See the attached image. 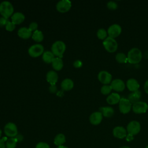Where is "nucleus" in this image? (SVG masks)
<instances>
[{
    "label": "nucleus",
    "instance_id": "obj_1",
    "mask_svg": "<svg viewBox=\"0 0 148 148\" xmlns=\"http://www.w3.org/2000/svg\"><path fill=\"white\" fill-rule=\"evenodd\" d=\"M127 56L128 62L131 64H138L142 58V51L137 47H134L130 49Z\"/></svg>",
    "mask_w": 148,
    "mask_h": 148
},
{
    "label": "nucleus",
    "instance_id": "obj_2",
    "mask_svg": "<svg viewBox=\"0 0 148 148\" xmlns=\"http://www.w3.org/2000/svg\"><path fill=\"white\" fill-rule=\"evenodd\" d=\"M14 8L12 4L7 1H4L0 3V14L6 19L12 16Z\"/></svg>",
    "mask_w": 148,
    "mask_h": 148
},
{
    "label": "nucleus",
    "instance_id": "obj_3",
    "mask_svg": "<svg viewBox=\"0 0 148 148\" xmlns=\"http://www.w3.org/2000/svg\"><path fill=\"white\" fill-rule=\"evenodd\" d=\"M66 49L65 43L61 40L56 41L51 46V52L57 57L62 58Z\"/></svg>",
    "mask_w": 148,
    "mask_h": 148
},
{
    "label": "nucleus",
    "instance_id": "obj_4",
    "mask_svg": "<svg viewBox=\"0 0 148 148\" xmlns=\"http://www.w3.org/2000/svg\"><path fill=\"white\" fill-rule=\"evenodd\" d=\"M105 49L109 53H114L118 48V44L115 39L108 36L102 42Z\"/></svg>",
    "mask_w": 148,
    "mask_h": 148
},
{
    "label": "nucleus",
    "instance_id": "obj_5",
    "mask_svg": "<svg viewBox=\"0 0 148 148\" xmlns=\"http://www.w3.org/2000/svg\"><path fill=\"white\" fill-rule=\"evenodd\" d=\"M140 124L139 122L136 120L131 121L127 125V132L128 134L132 136L137 135L140 131Z\"/></svg>",
    "mask_w": 148,
    "mask_h": 148
},
{
    "label": "nucleus",
    "instance_id": "obj_6",
    "mask_svg": "<svg viewBox=\"0 0 148 148\" xmlns=\"http://www.w3.org/2000/svg\"><path fill=\"white\" fill-rule=\"evenodd\" d=\"M132 104L127 98H121L119 102V109L120 112L123 114L128 113L132 109Z\"/></svg>",
    "mask_w": 148,
    "mask_h": 148
},
{
    "label": "nucleus",
    "instance_id": "obj_7",
    "mask_svg": "<svg viewBox=\"0 0 148 148\" xmlns=\"http://www.w3.org/2000/svg\"><path fill=\"white\" fill-rule=\"evenodd\" d=\"M28 52L30 56L38 57L44 53V47L41 44H35L29 47Z\"/></svg>",
    "mask_w": 148,
    "mask_h": 148
},
{
    "label": "nucleus",
    "instance_id": "obj_8",
    "mask_svg": "<svg viewBox=\"0 0 148 148\" xmlns=\"http://www.w3.org/2000/svg\"><path fill=\"white\" fill-rule=\"evenodd\" d=\"M132 109L136 114L145 113L148 109V105L145 102L140 101L132 104Z\"/></svg>",
    "mask_w": 148,
    "mask_h": 148
},
{
    "label": "nucleus",
    "instance_id": "obj_9",
    "mask_svg": "<svg viewBox=\"0 0 148 148\" xmlns=\"http://www.w3.org/2000/svg\"><path fill=\"white\" fill-rule=\"evenodd\" d=\"M4 132L7 136L10 138H13L17 136L18 131L16 125L11 122L7 123L4 127Z\"/></svg>",
    "mask_w": 148,
    "mask_h": 148
},
{
    "label": "nucleus",
    "instance_id": "obj_10",
    "mask_svg": "<svg viewBox=\"0 0 148 148\" xmlns=\"http://www.w3.org/2000/svg\"><path fill=\"white\" fill-rule=\"evenodd\" d=\"M121 31L122 29L120 25L117 24H113L109 26L107 32L109 37L115 39L121 34Z\"/></svg>",
    "mask_w": 148,
    "mask_h": 148
},
{
    "label": "nucleus",
    "instance_id": "obj_11",
    "mask_svg": "<svg viewBox=\"0 0 148 148\" xmlns=\"http://www.w3.org/2000/svg\"><path fill=\"white\" fill-rule=\"evenodd\" d=\"M98 80L103 85L109 84L112 81V75L106 71H101L98 74Z\"/></svg>",
    "mask_w": 148,
    "mask_h": 148
},
{
    "label": "nucleus",
    "instance_id": "obj_12",
    "mask_svg": "<svg viewBox=\"0 0 148 148\" xmlns=\"http://www.w3.org/2000/svg\"><path fill=\"white\" fill-rule=\"evenodd\" d=\"M72 6V3L69 0H61L56 5L57 10L61 13H65L69 11Z\"/></svg>",
    "mask_w": 148,
    "mask_h": 148
},
{
    "label": "nucleus",
    "instance_id": "obj_13",
    "mask_svg": "<svg viewBox=\"0 0 148 148\" xmlns=\"http://www.w3.org/2000/svg\"><path fill=\"white\" fill-rule=\"evenodd\" d=\"M112 90L116 92L123 91L125 88V84L124 82L120 79H116L112 81L110 84Z\"/></svg>",
    "mask_w": 148,
    "mask_h": 148
},
{
    "label": "nucleus",
    "instance_id": "obj_14",
    "mask_svg": "<svg viewBox=\"0 0 148 148\" xmlns=\"http://www.w3.org/2000/svg\"><path fill=\"white\" fill-rule=\"evenodd\" d=\"M113 136L118 139L125 138L127 135V132L126 129L122 126H117L113 130Z\"/></svg>",
    "mask_w": 148,
    "mask_h": 148
},
{
    "label": "nucleus",
    "instance_id": "obj_15",
    "mask_svg": "<svg viewBox=\"0 0 148 148\" xmlns=\"http://www.w3.org/2000/svg\"><path fill=\"white\" fill-rule=\"evenodd\" d=\"M102 119L103 116L100 112H95L91 114L89 117V120L91 124L97 125L101 123Z\"/></svg>",
    "mask_w": 148,
    "mask_h": 148
},
{
    "label": "nucleus",
    "instance_id": "obj_16",
    "mask_svg": "<svg viewBox=\"0 0 148 148\" xmlns=\"http://www.w3.org/2000/svg\"><path fill=\"white\" fill-rule=\"evenodd\" d=\"M126 86L130 91L134 92L139 90L140 85L135 79L131 78L127 80L126 82Z\"/></svg>",
    "mask_w": 148,
    "mask_h": 148
},
{
    "label": "nucleus",
    "instance_id": "obj_17",
    "mask_svg": "<svg viewBox=\"0 0 148 148\" xmlns=\"http://www.w3.org/2000/svg\"><path fill=\"white\" fill-rule=\"evenodd\" d=\"M120 99H121L120 95L118 93L112 92L106 98V100L108 104L113 105L119 103Z\"/></svg>",
    "mask_w": 148,
    "mask_h": 148
},
{
    "label": "nucleus",
    "instance_id": "obj_18",
    "mask_svg": "<svg viewBox=\"0 0 148 148\" xmlns=\"http://www.w3.org/2000/svg\"><path fill=\"white\" fill-rule=\"evenodd\" d=\"M99 109L102 116L105 117H111L114 113V110L111 106H101Z\"/></svg>",
    "mask_w": 148,
    "mask_h": 148
},
{
    "label": "nucleus",
    "instance_id": "obj_19",
    "mask_svg": "<svg viewBox=\"0 0 148 148\" xmlns=\"http://www.w3.org/2000/svg\"><path fill=\"white\" fill-rule=\"evenodd\" d=\"M58 75L54 71H50L46 74V80L50 85L56 84L58 81Z\"/></svg>",
    "mask_w": 148,
    "mask_h": 148
},
{
    "label": "nucleus",
    "instance_id": "obj_20",
    "mask_svg": "<svg viewBox=\"0 0 148 148\" xmlns=\"http://www.w3.org/2000/svg\"><path fill=\"white\" fill-rule=\"evenodd\" d=\"M25 19V16L23 13L17 12L12 14L11 16L12 21L14 24H20L24 21Z\"/></svg>",
    "mask_w": 148,
    "mask_h": 148
},
{
    "label": "nucleus",
    "instance_id": "obj_21",
    "mask_svg": "<svg viewBox=\"0 0 148 148\" xmlns=\"http://www.w3.org/2000/svg\"><path fill=\"white\" fill-rule=\"evenodd\" d=\"M141 92L139 90L134 91V92H131L128 95L127 99L130 101V102L134 104L137 102L140 101V98H141Z\"/></svg>",
    "mask_w": 148,
    "mask_h": 148
},
{
    "label": "nucleus",
    "instance_id": "obj_22",
    "mask_svg": "<svg viewBox=\"0 0 148 148\" xmlns=\"http://www.w3.org/2000/svg\"><path fill=\"white\" fill-rule=\"evenodd\" d=\"M17 34L19 37L24 39H27L32 35V32L28 28L21 27L18 30Z\"/></svg>",
    "mask_w": 148,
    "mask_h": 148
},
{
    "label": "nucleus",
    "instance_id": "obj_23",
    "mask_svg": "<svg viewBox=\"0 0 148 148\" xmlns=\"http://www.w3.org/2000/svg\"><path fill=\"white\" fill-rule=\"evenodd\" d=\"M74 83L69 78H66L62 80L61 84L62 89L65 91H69L72 90L73 87Z\"/></svg>",
    "mask_w": 148,
    "mask_h": 148
},
{
    "label": "nucleus",
    "instance_id": "obj_24",
    "mask_svg": "<svg viewBox=\"0 0 148 148\" xmlns=\"http://www.w3.org/2000/svg\"><path fill=\"white\" fill-rule=\"evenodd\" d=\"M51 64L52 67L56 71H60L64 65L62 59L59 57H54V58L52 61Z\"/></svg>",
    "mask_w": 148,
    "mask_h": 148
},
{
    "label": "nucleus",
    "instance_id": "obj_25",
    "mask_svg": "<svg viewBox=\"0 0 148 148\" xmlns=\"http://www.w3.org/2000/svg\"><path fill=\"white\" fill-rule=\"evenodd\" d=\"M54 58V55L50 51H45L42 54V59L46 63H51L53 60Z\"/></svg>",
    "mask_w": 148,
    "mask_h": 148
},
{
    "label": "nucleus",
    "instance_id": "obj_26",
    "mask_svg": "<svg viewBox=\"0 0 148 148\" xmlns=\"http://www.w3.org/2000/svg\"><path fill=\"white\" fill-rule=\"evenodd\" d=\"M66 139L65 136L62 134H59L56 136L54 139V143L57 146H62L63 144L65 142Z\"/></svg>",
    "mask_w": 148,
    "mask_h": 148
},
{
    "label": "nucleus",
    "instance_id": "obj_27",
    "mask_svg": "<svg viewBox=\"0 0 148 148\" xmlns=\"http://www.w3.org/2000/svg\"><path fill=\"white\" fill-rule=\"evenodd\" d=\"M32 38L36 42H42L44 38L43 32L40 30H36L35 31L33 32V34L32 35Z\"/></svg>",
    "mask_w": 148,
    "mask_h": 148
},
{
    "label": "nucleus",
    "instance_id": "obj_28",
    "mask_svg": "<svg viewBox=\"0 0 148 148\" xmlns=\"http://www.w3.org/2000/svg\"><path fill=\"white\" fill-rule=\"evenodd\" d=\"M116 60L120 64H124L128 61L127 56L123 53H119L115 56Z\"/></svg>",
    "mask_w": 148,
    "mask_h": 148
},
{
    "label": "nucleus",
    "instance_id": "obj_29",
    "mask_svg": "<svg viewBox=\"0 0 148 148\" xmlns=\"http://www.w3.org/2000/svg\"><path fill=\"white\" fill-rule=\"evenodd\" d=\"M17 141L18 139L17 138H10L6 140V142L5 143L6 148H15Z\"/></svg>",
    "mask_w": 148,
    "mask_h": 148
},
{
    "label": "nucleus",
    "instance_id": "obj_30",
    "mask_svg": "<svg viewBox=\"0 0 148 148\" xmlns=\"http://www.w3.org/2000/svg\"><path fill=\"white\" fill-rule=\"evenodd\" d=\"M108 32L104 28H99L97 32V36L101 40H105L108 37Z\"/></svg>",
    "mask_w": 148,
    "mask_h": 148
},
{
    "label": "nucleus",
    "instance_id": "obj_31",
    "mask_svg": "<svg viewBox=\"0 0 148 148\" xmlns=\"http://www.w3.org/2000/svg\"><path fill=\"white\" fill-rule=\"evenodd\" d=\"M112 90V87L109 84H106V85H103L101 87V92L103 95H108L109 94Z\"/></svg>",
    "mask_w": 148,
    "mask_h": 148
},
{
    "label": "nucleus",
    "instance_id": "obj_32",
    "mask_svg": "<svg viewBox=\"0 0 148 148\" xmlns=\"http://www.w3.org/2000/svg\"><path fill=\"white\" fill-rule=\"evenodd\" d=\"M106 6L108 9L111 10H114L117 9L118 5L114 1H109L106 4Z\"/></svg>",
    "mask_w": 148,
    "mask_h": 148
},
{
    "label": "nucleus",
    "instance_id": "obj_33",
    "mask_svg": "<svg viewBox=\"0 0 148 148\" xmlns=\"http://www.w3.org/2000/svg\"><path fill=\"white\" fill-rule=\"evenodd\" d=\"M16 24H14L12 21H8L5 26V29L8 31H12L14 29Z\"/></svg>",
    "mask_w": 148,
    "mask_h": 148
},
{
    "label": "nucleus",
    "instance_id": "obj_34",
    "mask_svg": "<svg viewBox=\"0 0 148 148\" xmlns=\"http://www.w3.org/2000/svg\"><path fill=\"white\" fill-rule=\"evenodd\" d=\"M38 24L36 23V22H32L29 25V29L32 32V31H35L36 30H37V28H38Z\"/></svg>",
    "mask_w": 148,
    "mask_h": 148
},
{
    "label": "nucleus",
    "instance_id": "obj_35",
    "mask_svg": "<svg viewBox=\"0 0 148 148\" xmlns=\"http://www.w3.org/2000/svg\"><path fill=\"white\" fill-rule=\"evenodd\" d=\"M35 148H50V146L47 143L41 142L36 145Z\"/></svg>",
    "mask_w": 148,
    "mask_h": 148
},
{
    "label": "nucleus",
    "instance_id": "obj_36",
    "mask_svg": "<svg viewBox=\"0 0 148 148\" xmlns=\"http://www.w3.org/2000/svg\"><path fill=\"white\" fill-rule=\"evenodd\" d=\"M74 67L76 68H79L80 67L82 66V65H83V63L82 62L79 60H75L73 64Z\"/></svg>",
    "mask_w": 148,
    "mask_h": 148
},
{
    "label": "nucleus",
    "instance_id": "obj_37",
    "mask_svg": "<svg viewBox=\"0 0 148 148\" xmlns=\"http://www.w3.org/2000/svg\"><path fill=\"white\" fill-rule=\"evenodd\" d=\"M8 21V19L5 18L3 17H0V27H4V26L5 27Z\"/></svg>",
    "mask_w": 148,
    "mask_h": 148
},
{
    "label": "nucleus",
    "instance_id": "obj_38",
    "mask_svg": "<svg viewBox=\"0 0 148 148\" xmlns=\"http://www.w3.org/2000/svg\"><path fill=\"white\" fill-rule=\"evenodd\" d=\"M49 90L51 93H54L56 92V90H57V88L56 86V84L54 85H50V88H49Z\"/></svg>",
    "mask_w": 148,
    "mask_h": 148
},
{
    "label": "nucleus",
    "instance_id": "obj_39",
    "mask_svg": "<svg viewBox=\"0 0 148 148\" xmlns=\"http://www.w3.org/2000/svg\"><path fill=\"white\" fill-rule=\"evenodd\" d=\"M144 90L145 92L148 94V80H147L144 84Z\"/></svg>",
    "mask_w": 148,
    "mask_h": 148
},
{
    "label": "nucleus",
    "instance_id": "obj_40",
    "mask_svg": "<svg viewBox=\"0 0 148 148\" xmlns=\"http://www.w3.org/2000/svg\"><path fill=\"white\" fill-rule=\"evenodd\" d=\"M0 148H6L5 140L3 139H0Z\"/></svg>",
    "mask_w": 148,
    "mask_h": 148
},
{
    "label": "nucleus",
    "instance_id": "obj_41",
    "mask_svg": "<svg viewBox=\"0 0 148 148\" xmlns=\"http://www.w3.org/2000/svg\"><path fill=\"white\" fill-rule=\"evenodd\" d=\"M125 139H126V140H127V141L130 142V141H131V140H132L134 139V137H133L132 135H131L128 134V135H127Z\"/></svg>",
    "mask_w": 148,
    "mask_h": 148
},
{
    "label": "nucleus",
    "instance_id": "obj_42",
    "mask_svg": "<svg viewBox=\"0 0 148 148\" xmlns=\"http://www.w3.org/2000/svg\"><path fill=\"white\" fill-rule=\"evenodd\" d=\"M57 148H68L66 146H58Z\"/></svg>",
    "mask_w": 148,
    "mask_h": 148
},
{
    "label": "nucleus",
    "instance_id": "obj_43",
    "mask_svg": "<svg viewBox=\"0 0 148 148\" xmlns=\"http://www.w3.org/2000/svg\"><path fill=\"white\" fill-rule=\"evenodd\" d=\"M119 148H131V147H128V146H123L120 147Z\"/></svg>",
    "mask_w": 148,
    "mask_h": 148
},
{
    "label": "nucleus",
    "instance_id": "obj_44",
    "mask_svg": "<svg viewBox=\"0 0 148 148\" xmlns=\"http://www.w3.org/2000/svg\"><path fill=\"white\" fill-rule=\"evenodd\" d=\"M1 135H2V131H1V130L0 129V137L1 136Z\"/></svg>",
    "mask_w": 148,
    "mask_h": 148
},
{
    "label": "nucleus",
    "instance_id": "obj_45",
    "mask_svg": "<svg viewBox=\"0 0 148 148\" xmlns=\"http://www.w3.org/2000/svg\"><path fill=\"white\" fill-rule=\"evenodd\" d=\"M145 148H148V145H147V146H146V147Z\"/></svg>",
    "mask_w": 148,
    "mask_h": 148
}]
</instances>
